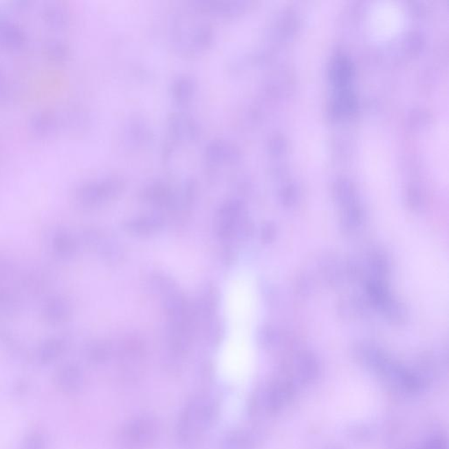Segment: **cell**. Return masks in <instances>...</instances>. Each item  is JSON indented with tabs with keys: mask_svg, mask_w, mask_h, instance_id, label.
Masks as SVG:
<instances>
[{
	"mask_svg": "<svg viewBox=\"0 0 449 449\" xmlns=\"http://www.w3.org/2000/svg\"><path fill=\"white\" fill-rule=\"evenodd\" d=\"M204 161L211 168L232 166L241 161L240 148L230 140L215 138L206 143L203 152Z\"/></svg>",
	"mask_w": 449,
	"mask_h": 449,
	"instance_id": "3",
	"label": "cell"
},
{
	"mask_svg": "<svg viewBox=\"0 0 449 449\" xmlns=\"http://www.w3.org/2000/svg\"><path fill=\"white\" fill-rule=\"evenodd\" d=\"M162 227V221L157 217H146L126 223L125 229L129 234H149Z\"/></svg>",
	"mask_w": 449,
	"mask_h": 449,
	"instance_id": "9",
	"label": "cell"
},
{
	"mask_svg": "<svg viewBox=\"0 0 449 449\" xmlns=\"http://www.w3.org/2000/svg\"><path fill=\"white\" fill-rule=\"evenodd\" d=\"M172 47L178 55L193 57L211 50L215 43V28L207 22L184 23L178 18L172 25L171 34Z\"/></svg>",
	"mask_w": 449,
	"mask_h": 449,
	"instance_id": "1",
	"label": "cell"
},
{
	"mask_svg": "<svg viewBox=\"0 0 449 449\" xmlns=\"http://www.w3.org/2000/svg\"><path fill=\"white\" fill-rule=\"evenodd\" d=\"M243 203L238 199H228L222 204L219 210V215L221 218L234 221L240 216L243 211Z\"/></svg>",
	"mask_w": 449,
	"mask_h": 449,
	"instance_id": "10",
	"label": "cell"
},
{
	"mask_svg": "<svg viewBox=\"0 0 449 449\" xmlns=\"http://www.w3.org/2000/svg\"><path fill=\"white\" fill-rule=\"evenodd\" d=\"M190 9L197 14L221 20L240 17L247 10V2L241 0H196L189 3Z\"/></svg>",
	"mask_w": 449,
	"mask_h": 449,
	"instance_id": "4",
	"label": "cell"
},
{
	"mask_svg": "<svg viewBox=\"0 0 449 449\" xmlns=\"http://www.w3.org/2000/svg\"><path fill=\"white\" fill-rule=\"evenodd\" d=\"M168 139L178 145L182 143H195L201 139L203 129L199 120L184 111L168 114L166 122Z\"/></svg>",
	"mask_w": 449,
	"mask_h": 449,
	"instance_id": "2",
	"label": "cell"
},
{
	"mask_svg": "<svg viewBox=\"0 0 449 449\" xmlns=\"http://www.w3.org/2000/svg\"><path fill=\"white\" fill-rule=\"evenodd\" d=\"M140 196L146 202L159 206H168L173 204L175 195L173 190L167 183L155 180L142 188Z\"/></svg>",
	"mask_w": 449,
	"mask_h": 449,
	"instance_id": "7",
	"label": "cell"
},
{
	"mask_svg": "<svg viewBox=\"0 0 449 449\" xmlns=\"http://www.w3.org/2000/svg\"><path fill=\"white\" fill-rule=\"evenodd\" d=\"M373 23L375 25L374 30L377 31V36H387L393 34L399 27L400 16L397 9L393 6H382L375 9Z\"/></svg>",
	"mask_w": 449,
	"mask_h": 449,
	"instance_id": "8",
	"label": "cell"
},
{
	"mask_svg": "<svg viewBox=\"0 0 449 449\" xmlns=\"http://www.w3.org/2000/svg\"><path fill=\"white\" fill-rule=\"evenodd\" d=\"M124 145L133 151L148 148L155 141V133L144 118L133 116L126 120L122 127Z\"/></svg>",
	"mask_w": 449,
	"mask_h": 449,
	"instance_id": "5",
	"label": "cell"
},
{
	"mask_svg": "<svg viewBox=\"0 0 449 449\" xmlns=\"http://www.w3.org/2000/svg\"><path fill=\"white\" fill-rule=\"evenodd\" d=\"M197 84L195 78L190 74H180L172 80L170 94L172 100L178 107L186 108L195 98Z\"/></svg>",
	"mask_w": 449,
	"mask_h": 449,
	"instance_id": "6",
	"label": "cell"
}]
</instances>
